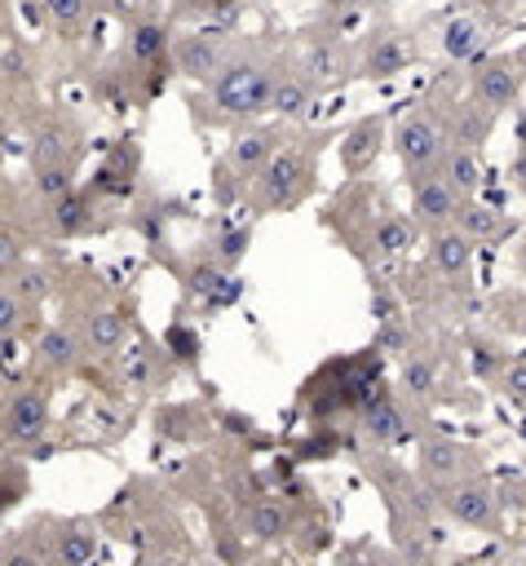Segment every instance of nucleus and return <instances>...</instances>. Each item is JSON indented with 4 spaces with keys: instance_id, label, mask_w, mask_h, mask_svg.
Returning <instances> with one entry per match:
<instances>
[{
    "instance_id": "nucleus-1",
    "label": "nucleus",
    "mask_w": 526,
    "mask_h": 566,
    "mask_svg": "<svg viewBox=\"0 0 526 566\" xmlns=\"http://www.w3.org/2000/svg\"><path fill=\"white\" fill-rule=\"evenodd\" d=\"M287 53L274 49L270 40H234L225 66L208 84V115L221 124H248L270 111L278 71Z\"/></svg>"
},
{
    "instance_id": "nucleus-2",
    "label": "nucleus",
    "mask_w": 526,
    "mask_h": 566,
    "mask_svg": "<svg viewBox=\"0 0 526 566\" xmlns=\"http://www.w3.org/2000/svg\"><path fill=\"white\" fill-rule=\"evenodd\" d=\"M327 133H305V137H287V146L261 168V177L248 186V203L252 212H287L296 208L318 177V150H323Z\"/></svg>"
},
{
    "instance_id": "nucleus-3",
    "label": "nucleus",
    "mask_w": 526,
    "mask_h": 566,
    "mask_svg": "<svg viewBox=\"0 0 526 566\" xmlns=\"http://www.w3.org/2000/svg\"><path fill=\"white\" fill-rule=\"evenodd\" d=\"M517 18V4L513 0H473V4H460L451 9L438 31H433V49L446 57V62H477L491 53L495 35H504Z\"/></svg>"
},
{
    "instance_id": "nucleus-4",
    "label": "nucleus",
    "mask_w": 526,
    "mask_h": 566,
    "mask_svg": "<svg viewBox=\"0 0 526 566\" xmlns=\"http://www.w3.org/2000/svg\"><path fill=\"white\" fill-rule=\"evenodd\" d=\"M446 102H438V88H429L420 102H411L393 119L389 142H393V155H398L407 181L442 164V155H446Z\"/></svg>"
},
{
    "instance_id": "nucleus-5",
    "label": "nucleus",
    "mask_w": 526,
    "mask_h": 566,
    "mask_svg": "<svg viewBox=\"0 0 526 566\" xmlns=\"http://www.w3.org/2000/svg\"><path fill=\"white\" fill-rule=\"evenodd\" d=\"M283 146H287V128H283V124H256V128L239 133V137L225 146L221 164H217V195H221L225 203H230L234 195H248V186L261 177V168H265Z\"/></svg>"
},
{
    "instance_id": "nucleus-6",
    "label": "nucleus",
    "mask_w": 526,
    "mask_h": 566,
    "mask_svg": "<svg viewBox=\"0 0 526 566\" xmlns=\"http://www.w3.org/2000/svg\"><path fill=\"white\" fill-rule=\"evenodd\" d=\"M522 88H526V57L522 53H486V57L469 62L464 93L482 111H491V115L513 111L522 102Z\"/></svg>"
},
{
    "instance_id": "nucleus-7",
    "label": "nucleus",
    "mask_w": 526,
    "mask_h": 566,
    "mask_svg": "<svg viewBox=\"0 0 526 566\" xmlns=\"http://www.w3.org/2000/svg\"><path fill=\"white\" fill-rule=\"evenodd\" d=\"M438 509H442L451 522L473 526V531H499V522H504V500H499L495 482H486V478H477V473L438 486Z\"/></svg>"
},
{
    "instance_id": "nucleus-8",
    "label": "nucleus",
    "mask_w": 526,
    "mask_h": 566,
    "mask_svg": "<svg viewBox=\"0 0 526 566\" xmlns=\"http://www.w3.org/2000/svg\"><path fill=\"white\" fill-rule=\"evenodd\" d=\"M415 31H402V27H393V22H385V27H371L358 44H354V71L362 75V80H393V75H402L407 66H411V57H415V40H411Z\"/></svg>"
},
{
    "instance_id": "nucleus-9",
    "label": "nucleus",
    "mask_w": 526,
    "mask_h": 566,
    "mask_svg": "<svg viewBox=\"0 0 526 566\" xmlns=\"http://www.w3.org/2000/svg\"><path fill=\"white\" fill-rule=\"evenodd\" d=\"M230 49H234V35H230V31L199 27V31H181V35L172 40L168 57H172V71H177L181 80L212 84V80H217V71L225 66Z\"/></svg>"
},
{
    "instance_id": "nucleus-10",
    "label": "nucleus",
    "mask_w": 526,
    "mask_h": 566,
    "mask_svg": "<svg viewBox=\"0 0 526 566\" xmlns=\"http://www.w3.org/2000/svg\"><path fill=\"white\" fill-rule=\"evenodd\" d=\"M460 203H464V195L455 190V181H451L442 168H429V172L411 177V221H415L424 234L451 226Z\"/></svg>"
},
{
    "instance_id": "nucleus-11",
    "label": "nucleus",
    "mask_w": 526,
    "mask_h": 566,
    "mask_svg": "<svg viewBox=\"0 0 526 566\" xmlns=\"http://www.w3.org/2000/svg\"><path fill=\"white\" fill-rule=\"evenodd\" d=\"M0 433L13 447H35L49 433V398H44V389H18V394H9V402L0 411Z\"/></svg>"
},
{
    "instance_id": "nucleus-12",
    "label": "nucleus",
    "mask_w": 526,
    "mask_h": 566,
    "mask_svg": "<svg viewBox=\"0 0 526 566\" xmlns=\"http://www.w3.org/2000/svg\"><path fill=\"white\" fill-rule=\"evenodd\" d=\"M385 133H389V124H385V115H358L345 133H340V168H345V177H362L376 159H380V146H385Z\"/></svg>"
},
{
    "instance_id": "nucleus-13",
    "label": "nucleus",
    "mask_w": 526,
    "mask_h": 566,
    "mask_svg": "<svg viewBox=\"0 0 526 566\" xmlns=\"http://www.w3.org/2000/svg\"><path fill=\"white\" fill-rule=\"evenodd\" d=\"M318 97H323V88L305 75L301 57L287 53V62H283V71H278V84H274V97H270V111H274L283 124H296V119H305V115L314 111Z\"/></svg>"
},
{
    "instance_id": "nucleus-14",
    "label": "nucleus",
    "mask_w": 526,
    "mask_h": 566,
    "mask_svg": "<svg viewBox=\"0 0 526 566\" xmlns=\"http://www.w3.org/2000/svg\"><path fill=\"white\" fill-rule=\"evenodd\" d=\"M451 226H455L464 239H473L477 248H499L504 239L517 234V221H513L508 212H499L495 203H482L477 195L455 208V221H451Z\"/></svg>"
},
{
    "instance_id": "nucleus-15",
    "label": "nucleus",
    "mask_w": 526,
    "mask_h": 566,
    "mask_svg": "<svg viewBox=\"0 0 526 566\" xmlns=\"http://www.w3.org/2000/svg\"><path fill=\"white\" fill-rule=\"evenodd\" d=\"M473 239H464L455 226H442L429 234V270L442 279V283H464L473 274Z\"/></svg>"
},
{
    "instance_id": "nucleus-16",
    "label": "nucleus",
    "mask_w": 526,
    "mask_h": 566,
    "mask_svg": "<svg viewBox=\"0 0 526 566\" xmlns=\"http://www.w3.org/2000/svg\"><path fill=\"white\" fill-rule=\"evenodd\" d=\"M415 234L420 226L411 221V212H393V208H380L367 226V248L376 261H398L415 248Z\"/></svg>"
},
{
    "instance_id": "nucleus-17",
    "label": "nucleus",
    "mask_w": 526,
    "mask_h": 566,
    "mask_svg": "<svg viewBox=\"0 0 526 566\" xmlns=\"http://www.w3.org/2000/svg\"><path fill=\"white\" fill-rule=\"evenodd\" d=\"M473 464H477V451L464 447V442L429 438V442L420 447V473H424L429 482H438V486H446V482H455V478H469Z\"/></svg>"
},
{
    "instance_id": "nucleus-18",
    "label": "nucleus",
    "mask_w": 526,
    "mask_h": 566,
    "mask_svg": "<svg viewBox=\"0 0 526 566\" xmlns=\"http://www.w3.org/2000/svg\"><path fill=\"white\" fill-rule=\"evenodd\" d=\"M362 433H367L376 447H389V442H407L415 429H411L407 407L385 389V394H376V398L362 407Z\"/></svg>"
},
{
    "instance_id": "nucleus-19",
    "label": "nucleus",
    "mask_w": 526,
    "mask_h": 566,
    "mask_svg": "<svg viewBox=\"0 0 526 566\" xmlns=\"http://www.w3.org/2000/svg\"><path fill=\"white\" fill-rule=\"evenodd\" d=\"M495 119L499 115L482 111L469 97L464 102H446V146H455V150H482L486 137H491V128H495Z\"/></svg>"
},
{
    "instance_id": "nucleus-20",
    "label": "nucleus",
    "mask_w": 526,
    "mask_h": 566,
    "mask_svg": "<svg viewBox=\"0 0 526 566\" xmlns=\"http://www.w3.org/2000/svg\"><path fill=\"white\" fill-rule=\"evenodd\" d=\"M243 526H248L252 539H265V544L270 539H283L292 531V509H287L283 495H256L248 504V513H243Z\"/></svg>"
},
{
    "instance_id": "nucleus-21",
    "label": "nucleus",
    "mask_w": 526,
    "mask_h": 566,
    "mask_svg": "<svg viewBox=\"0 0 526 566\" xmlns=\"http://www.w3.org/2000/svg\"><path fill=\"white\" fill-rule=\"evenodd\" d=\"M168 49H172V31H168V22H159V18L128 22V57H133L137 66H150V62L168 57Z\"/></svg>"
},
{
    "instance_id": "nucleus-22",
    "label": "nucleus",
    "mask_w": 526,
    "mask_h": 566,
    "mask_svg": "<svg viewBox=\"0 0 526 566\" xmlns=\"http://www.w3.org/2000/svg\"><path fill=\"white\" fill-rule=\"evenodd\" d=\"M124 336H128V323L115 310H93L84 318V349L88 354H115V349H124Z\"/></svg>"
},
{
    "instance_id": "nucleus-23",
    "label": "nucleus",
    "mask_w": 526,
    "mask_h": 566,
    "mask_svg": "<svg viewBox=\"0 0 526 566\" xmlns=\"http://www.w3.org/2000/svg\"><path fill=\"white\" fill-rule=\"evenodd\" d=\"M80 345H84V340H80L71 327L53 323V327H44V332H40L35 354H40V363H44V367H53V371H71V367L80 363Z\"/></svg>"
},
{
    "instance_id": "nucleus-24",
    "label": "nucleus",
    "mask_w": 526,
    "mask_h": 566,
    "mask_svg": "<svg viewBox=\"0 0 526 566\" xmlns=\"http://www.w3.org/2000/svg\"><path fill=\"white\" fill-rule=\"evenodd\" d=\"M155 380H159L155 354H150L146 345H124V349H119V385H124L128 394H150Z\"/></svg>"
},
{
    "instance_id": "nucleus-25",
    "label": "nucleus",
    "mask_w": 526,
    "mask_h": 566,
    "mask_svg": "<svg viewBox=\"0 0 526 566\" xmlns=\"http://www.w3.org/2000/svg\"><path fill=\"white\" fill-rule=\"evenodd\" d=\"M402 389H407V398L429 402L438 394V358L424 354V349L402 354Z\"/></svg>"
},
{
    "instance_id": "nucleus-26",
    "label": "nucleus",
    "mask_w": 526,
    "mask_h": 566,
    "mask_svg": "<svg viewBox=\"0 0 526 566\" xmlns=\"http://www.w3.org/2000/svg\"><path fill=\"white\" fill-rule=\"evenodd\" d=\"M438 168L455 181V190H460L464 199L477 195V186H482V159H477V150H455V146H446V155H442Z\"/></svg>"
},
{
    "instance_id": "nucleus-27",
    "label": "nucleus",
    "mask_w": 526,
    "mask_h": 566,
    "mask_svg": "<svg viewBox=\"0 0 526 566\" xmlns=\"http://www.w3.org/2000/svg\"><path fill=\"white\" fill-rule=\"evenodd\" d=\"M53 557H57V566H93V557H97V539H93V531H84V526H66V531H57V539H53Z\"/></svg>"
},
{
    "instance_id": "nucleus-28",
    "label": "nucleus",
    "mask_w": 526,
    "mask_h": 566,
    "mask_svg": "<svg viewBox=\"0 0 526 566\" xmlns=\"http://www.w3.org/2000/svg\"><path fill=\"white\" fill-rule=\"evenodd\" d=\"M88 226V195L71 190L62 199H53V230L57 234H80Z\"/></svg>"
},
{
    "instance_id": "nucleus-29",
    "label": "nucleus",
    "mask_w": 526,
    "mask_h": 566,
    "mask_svg": "<svg viewBox=\"0 0 526 566\" xmlns=\"http://www.w3.org/2000/svg\"><path fill=\"white\" fill-rule=\"evenodd\" d=\"M248 243H252V226H234V230H225V234L212 243V261H217L221 270H234V265L243 261Z\"/></svg>"
},
{
    "instance_id": "nucleus-30",
    "label": "nucleus",
    "mask_w": 526,
    "mask_h": 566,
    "mask_svg": "<svg viewBox=\"0 0 526 566\" xmlns=\"http://www.w3.org/2000/svg\"><path fill=\"white\" fill-rule=\"evenodd\" d=\"M40 9L53 31H75L88 18V0H40Z\"/></svg>"
},
{
    "instance_id": "nucleus-31",
    "label": "nucleus",
    "mask_w": 526,
    "mask_h": 566,
    "mask_svg": "<svg viewBox=\"0 0 526 566\" xmlns=\"http://www.w3.org/2000/svg\"><path fill=\"white\" fill-rule=\"evenodd\" d=\"M71 150H75V142L66 137V133H44L40 142H35V168H57V164H71Z\"/></svg>"
},
{
    "instance_id": "nucleus-32",
    "label": "nucleus",
    "mask_w": 526,
    "mask_h": 566,
    "mask_svg": "<svg viewBox=\"0 0 526 566\" xmlns=\"http://www.w3.org/2000/svg\"><path fill=\"white\" fill-rule=\"evenodd\" d=\"M27 301L13 292V287H0V340H9V336H18L22 327H27Z\"/></svg>"
},
{
    "instance_id": "nucleus-33",
    "label": "nucleus",
    "mask_w": 526,
    "mask_h": 566,
    "mask_svg": "<svg viewBox=\"0 0 526 566\" xmlns=\"http://www.w3.org/2000/svg\"><path fill=\"white\" fill-rule=\"evenodd\" d=\"M376 4H385V0H318V18H314V22H327V27H345L349 18H358V13L376 9Z\"/></svg>"
},
{
    "instance_id": "nucleus-34",
    "label": "nucleus",
    "mask_w": 526,
    "mask_h": 566,
    "mask_svg": "<svg viewBox=\"0 0 526 566\" xmlns=\"http://www.w3.org/2000/svg\"><path fill=\"white\" fill-rule=\"evenodd\" d=\"M495 385H499L513 402H526V358L508 354V358L499 363V371H495Z\"/></svg>"
},
{
    "instance_id": "nucleus-35",
    "label": "nucleus",
    "mask_w": 526,
    "mask_h": 566,
    "mask_svg": "<svg viewBox=\"0 0 526 566\" xmlns=\"http://www.w3.org/2000/svg\"><path fill=\"white\" fill-rule=\"evenodd\" d=\"M35 190H40L44 199H62V195H71V190H75V186H71V164L35 168Z\"/></svg>"
},
{
    "instance_id": "nucleus-36",
    "label": "nucleus",
    "mask_w": 526,
    "mask_h": 566,
    "mask_svg": "<svg viewBox=\"0 0 526 566\" xmlns=\"http://www.w3.org/2000/svg\"><path fill=\"white\" fill-rule=\"evenodd\" d=\"M13 292H18V296L31 305L35 296H44V292H49V279H44L40 270H27V274H18V287H13Z\"/></svg>"
},
{
    "instance_id": "nucleus-37",
    "label": "nucleus",
    "mask_w": 526,
    "mask_h": 566,
    "mask_svg": "<svg viewBox=\"0 0 526 566\" xmlns=\"http://www.w3.org/2000/svg\"><path fill=\"white\" fill-rule=\"evenodd\" d=\"M18 261H22V248H18V239H13L9 230H0V274H9Z\"/></svg>"
},
{
    "instance_id": "nucleus-38",
    "label": "nucleus",
    "mask_w": 526,
    "mask_h": 566,
    "mask_svg": "<svg viewBox=\"0 0 526 566\" xmlns=\"http://www.w3.org/2000/svg\"><path fill=\"white\" fill-rule=\"evenodd\" d=\"M230 4H239V0H186L181 13H221V9H230Z\"/></svg>"
},
{
    "instance_id": "nucleus-39",
    "label": "nucleus",
    "mask_w": 526,
    "mask_h": 566,
    "mask_svg": "<svg viewBox=\"0 0 526 566\" xmlns=\"http://www.w3.org/2000/svg\"><path fill=\"white\" fill-rule=\"evenodd\" d=\"M513 181H517V190L526 195V146H522L517 159H513Z\"/></svg>"
},
{
    "instance_id": "nucleus-40",
    "label": "nucleus",
    "mask_w": 526,
    "mask_h": 566,
    "mask_svg": "<svg viewBox=\"0 0 526 566\" xmlns=\"http://www.w3.org/2000/svg\"><path fill=\"white\" fill-rule=\"evenodd\" d=\"M4 566H40V562H35V553H27V548H13V553L4 557Z\"/></svg>"
},
{
    "instance_id": "nucleus-41",
    "label": "nucleus",
    "mask_w": 526,
    "mask_h": 566,
    "mask_svg": "<svg viewBox=\"0 0 526 566\" xmlns=\"http://www.w3.org/2000/svg\"><path fill=\"white\" fill-rule=\"evenodd\" d=\"M354 566H393V562H389V557H380V553H367V557H358Z\"/></svg>"
},
{
    "instance_id": "nucleus-42",
    "label": "nucleus",
    "mask_w": 526,
    "mask_h": 566,
    "mask_svg": "<svg viewBox=\"0 0 526 566\" xmlns=\"http://www.w3.org/2000/svg\"><path fill=\"white\" fill-rule=\"evenodd\" d=\"M517 261H522V270H526V248H522V252H517Z\"/></svg>"
},
{
    "instance_id": "nucleus-43",
    "label": "nucleus",
    "mask_w": 526,
    "mask_h": 566,
    "mask_svg": "<svg viewBox=\"0 0 526 566\" xmlns=\"http://www.w3.org/2000/svg\"><path fill=\"white\" fill-rule=\"evenodd\" d=\"M256 566H283V562H256Z\"/></svg>"
}]
</instances>
